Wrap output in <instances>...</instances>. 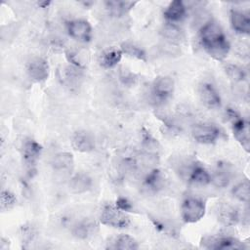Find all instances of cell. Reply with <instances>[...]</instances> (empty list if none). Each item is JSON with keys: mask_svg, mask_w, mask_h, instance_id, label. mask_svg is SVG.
I'll return each instance as SVG.
<instances>
[{"mask_svg": "<svg viewBox=\"0 0 250 250\" xmlns=\"http://www.w3.org/2000/svg\"><path fill=\"white\" fill-rule=\"evenodd\" d=\"M164 176L162 172L157 168H151L144 178V187L152 192L160 190L164 187Z\"/></svg>", "mask_w": 250, "mask_h": 250, "instance_id": "23", "label": "cell"}, {"mask_svg": "<svg viewBox=\"0 0 250 250\" xmlns=\"http://www.w3.org/2000/svg\"><path fill=\"white\" fill-rule=\"evenodd\" d=\"M52 169L59 175H65L71 173L74 167L73 155L68 151H61L56 153L51 161Z\"/></svg>", "mask_w": 250, "mask_h": 250, "instance_id": "13", "label": "cell"}, {"mask_svg": "<svg viewBox=\"0 0 250 250\" xmlns=\"http://www.w3.org/2000/svg\"><path fill=\"white\" fill-rule=\"evenodd\" d=\"M198 95L201 103L209 109L218 108L221 106L222 100L217 88L209 82H203L199 85Z\"/></svg>", "mask_w": 250, "mask_h": 250, "instance_id": "10", "label": "cell"}, {"mask_svg": "<svg viewBox=\"0 0 250 250\" xmlns=\"http://www.w3.org/2000/svg\"><path fill=\"white\" fill-rule=\"evenodd\" d=\"M175 90V81L171 76L160 75L155 77L152 82V95L155 100L165 102L172 97Z\"/></svg>", "mask_w": 250, "mask_h": 250, "instance_id": "6", "label": "cell"}, {"mask_svg": "<svg viewBox=\"0 0 250 250\" xmlns=\"http://www.w3.org/2000/svg\"><path fill=\"white\" fill-rule=\"evenodd\" d=\"M187 181L196 186H207L211 184V174L201 164L193 162L188 174Z\"/></svg>", "mask_w": 250, "mask_h": 250, "instance_id": "20", "label": "cell"}, {"mask_svg": "<svg viewBox=\"0 0 250 250\" xmlns=\"http://www.w3.org/2000/svg\"><path fill=\"white\" fill-rule=\"evenodd\" d=\"M71 146L78 152H91L96 147V142L94 136L85 130H79L73 133L71 136Z\"/></svg>", "mask_w": 250, "mask_h": 250, "instance_id": "12", "label": "cell"}, {"mask_svg": "<svg viewBox=\"0 0 250 250\" xmlns=\"http://www.w3.org/2000/svg\"><path fill=\"white\" fill-rule=\"evenodd\" d=\"M204 50L208 53L210 57H212L216 61H223L227 58L229 50L230 44L228 41L226 36H223L205 46H203Z\"/></svg>", "mask_w": 250, "mask_h": 250, "instance_id": "16", "label": "cell"}, {"mask_svg": "<svg viewBox=\"0 0 250 250\" xmlns=\"http://www.w3.org/2000/svg\"><path fill=\"white\" fill-rule=\"evenodd\" d=\"M100 230V224L94 219L85 218L77 222L72 228V235L80 240H86L95 236Z\"/></svg>", "mask_w": 250, "mask_h": 250, "instance_id": "11", "label": "cell"}, {"mask_svg": "<svg viewBox=\"0 0 250 250\" xmlns=\"http://www.w3.org/2000/svg\"><path fill=\"white\" fill-rule=\"evenodd\" d=\"M229 20L230 25L236 33L248 34L250 32V18L248 14L239 10H231Z\"/></svg>", "mask_w": 250, "mask_h": 250, "instance_id": "21", "label": "cell"}, {"mask_svg": "<svg viewBox=\"0 0 250 250\" xmlns=\"http://www.w3.org/2000/svg\"><path fill=\"white\" fill-rule=\"evenodd\" d=\"M160 33L165 40L174 44L181 43L185 39L184 30L177 23L166 22L162 26Z\"/></svg>", "mask_w": 250, "mask_h": 250, "instance_id": "24", "label": "cell"}, {"mask_svg": "<svg viewBox=\"0 0 250 250\" xmlns=\"http://www.w3.org/2000/svg\"><path fill=\"white\" fill-rule=\"evenodd\" d=\"M69 190L74 194H82L90 191L93 188V179L84 172L74 174L69 180Z\"/></svg>", "mask_w": 250, "mask_h": 250, "instance_id": "15", "label": "cell"}, {"mask_svg": "<svg viewBox=\"0 0 250 250\" xmlns=\"http://www.w3.org/2000/svg\"><path fill=\"white\" fill-rule=\"evenodd\" d=\"M42 146L32 139H27L23 142L21 147V155L25 166L29 170H33L41 156Z\"/></svg>", "mask_w": 250, "mask_h": 250, "instance_id": "9", "label": "cell"}, {"mask_svg": "<svg viewBox=\"0 0 250 250\" xmlns=\"http://www.w3.org/2000/svg\"><path fill=\"white\" fill-rule=\"evenodd\" d=\"M206 212L205 201L199 197L188 196L181 205V216L185 223L193 224L200 221Z\"/></svg>", "mask_w": 250, "mask_h": 250, "instance_id": "1", "label": "cell"}, {"mask_svg": "<svg viewBox=\"0 0 250 250\" xmlns=\"http://www.w3.org/2000/svg\"><path fill=\"white\" fill-rule=\"evenodd\" d=\"M120 50L122 51L123 54L127 55L128 57L134 58L136 60L142 61V62H146V51L140 47L139 45L132 43V42H123L120 46Z\"/></svg>", "mask_w": 250, "mask_h": 250, "instance_id": "27", "label": "cell"}, {"mask_svg": "<svg viewBox=\"0 0 250 250\" xmlns=\"http://www.w3.org/2000/svg\"><path fill=\"white\" fill-rule=\"evenodd\" d=\"M163 16L167 22L178 23L187 17V6L183 1L174 0L169 3L163 12Z\"/></svg>", "mask_w": 250, "mask_h": 250, "instance_id": "17", "label": "cell"}, {"mask_svg": "<svg viewBox=\"0 0 250 250\" xmlns=\"http://www.w3.org/2000/svg\"><path fill=\"white\" fill-rule=\"evenodd\" d=\"M231 194L238 201L248 203L250 197V185L249 181L246 179L234 185L231 188Z\"/></svg>", "mask_w": 250, "mask_h": 250, "instance_id": "28", "label": "cell"}, {"mask_svg": "<svg viewBox=\"0 0 250 250\" xmlns=\"http://www.w3.org/2000/svg\"><path fill=\"white\" fill-rule=\"evenodd\" d=\"M231 129L236 141L248 152L250 147L249 123L240 116L235 121L231 122Z\"/></svg>", "mask_w": 250, "mask_h": 250, "instance_id": "14", "label": "cell"}, {"mask_svg": "<svg viewBox=\"0 0 250 250\" xmlns=\"http://www.w3.org/2000/svg\"><path fill=\"white\" fill-rule=\"evenodd\" d=\"M191 136L193 140L199 144L212 145L220 139L221 131L214 124L199 123L192 127Z\"/></svg>", "mask_w": 250, "mask_h": 250, "instance_id": "3", "label": "cell"}, {"mask_svg": "<svg viewBox=\"0 0 250 250\" xmlns=\"http://www.w3.org/2000/svg\"><path fill=\"white\" fill-rule=\"evenodd\" d=\"M17 203L16 195L8 189H3L0 195V207L2 211H8Z\"/></svg>", "mask_w": 250, "mask_h": 250, "instance_id": "32", "label": "cell"}, {"mask_svg": "<svg viewBox=\"0 0 250 250\" xmlns=\"http://www.w3.org/2000/svg\"><path fill=\"white\" fill-rule=\"evenodd\" d=\"M231 179V172L227 163H218L213 174H211V184L216 188H227Z\"/></svg>", "mask_w": 250, "mask_h": 250, "instance_id": "22", "label": "cell"}, {"mask_svg": "<svg viewBox=\"0 0 250 250\" xmlns=\"http://www.w3.org/2000/svg\"><path fill=\"white\" fill-rule=\"evenodd\" d=\"M65 56H66L67 61L73 66L81 68V69L84 67L85 62H86V55L85 54H83L77 50H74V51L69 50L65 53Z\"/></svg>", "mask_w": 250, "mask_h": 250, "instance_id": "31", "label": "cell"}, {"mask_svg": "<svg viewBox=\"0 0 250 250\" xmlns=\"http://www.w3.org/2000/svg\"><path fill=\"white\" fill-rule=\"evenodd\" d=\"M100 223L115 229H125L130 225V219L115 204H104L100 213Z\"/></svg>", "mask_w": 250, "mask_h": 250, "instance_id": "2", "label": "cell"}, {"mask_svg": "<svg viewBox=\"0 0 250 250\" xmlns=\"http://www.w3.org/2000/svg\"><path fill=\"white\" fill-rule=\"evenodd\" d=\"M223 36H225V34L221 26L213 21L204 22L199 30V37L202 46H205Z\"/></svg>", "mask_w": 250, "mask_h": 250, "instance_id": "18", "label": "cell"}, {"mask_svg": "<svg viewBox=\"0 0 250 250\" xmlns=\"http://www.w3.org/2000/svg\"><path fill=\"white\" fill-rule=\"evenodd\" d=\"M217 219L225 227H233L239 222V212L234 206L222 203L217 211Z\"/></svg>", "mask_w": 250, "mask_h": 250, "instance_id": "19", "label": "cell"}, {"mask_svg": "<svg viewBox=\"0 0 250 250\" xmlns=\"http://www.w3.org/2000/svg\"><path fill=\"white\" fill-rule=\"evenodd\" d=\"M34 234V230L33 228L31 226H22L21 228V236H22V240H31Z\"/></svg>", "mask_w": 250, "mask_h": 250, "instance_id": "34", "label": "cell"}, {"mask_svg": "<svg viewBox=\"0 0 250 250\" xmlns=\"http://www.w3.org/2000/svg\"><path fill=\"white\" fill-rule=\"evenodd\" d=\"M141 152L150 158L158 160L161 145L158 140L145 127L141 130Z\"/></svg>", "mask_w": 250, "mask_h": 250, "instance_id": "8", "label": "cell"}, {"mask_svg": "<svg viewBox=\"0 0 250 250\" xmlns=\"http://www.w3.org/2000/svg\"><path fill=\"white\" fill-rule=\"evenodd\" d=\"M136 4L137 2H132V1L113 0V1H106L105 8L107 9L110 15L114 17H122L128 14Z\"/></svg>", "mask_w": 250, "mask_h": 250, "instance_id": "25", "label": "cell"}, {"mask_svg": "<svg viewBox=\"0 0 250 250\" xmlns=\"http://www.w3.org/2000/svg\"><path fill=\"white\" fill-rule=\"evenodd\" d=\"M115 206L118 208V209H120V210H122V211H124V212H132V210H133V208H134V206H133V203L128 199V198H126V197H123V196H120V197H118L117 199H116V201H115Z\"/></svg>", "mask_w": 250, "mask_h": 250, "instance_id": "33", "label": "cell"}, {"mask_svg": "<svg viewBox=\"0 0 250 250\" xmlns=\"http://www.w3.org/2000/svg\"><path fill=\"white\" fill-rule=\"evenodd\" d=\"M66 31L72 39L82 43L91 41L93 35V29L90 22L83 19H75L67 21Z\"/></svg>", "mask_w": 250, "mask_h": 250, "instance_id": "5", "label": "cell"}, {"mask_svg": "<svg viewBox=\"0 0 250 250\" xmlns=\"http://www.w3.org/2000/svg\"><path fill=\"white\" fill-rule=\"evenodd\" d=\"M112 248L120 250H136L139 248V243L129 234H120L114 239Z\"/></svg>", "mask_w": 250, "mask_h": 250, "instance_id": "29", "label": "cell"}, {"mask_svg": "<svg viewBox=\"0 0 250 250\" xmlns=\"http://www.w3.org/2000/svg\"><path fill=\"white\" fill-rule=\"evenodd\" d=\"M28 77L34 82H44L50 75V66L48 62L40 57L32 58L26 65Z\"/></svg>", "mask_w": 250, "mask_h": 250, "instance_id": "7", "label": "cell"}, {"mask_svg": "<svg viewBox=\"0 0 250 250\" xmlns=\"http://www.w3.org/2000/svg\"><path fill=\"white\" fill-rule=\"evenodd\" d=\"M201 246L205 249L219 250H234L243 248L242 242L232 236L228 235L205 236L201 241Z\"/></svg>", "mask_w": 250, "mask_h": 250, "instance_id": "4", "label": "cell"}, {"mask_svg": "<svg viewBox=\"0 0 250 250\" xmlns=\"http://www.w3.org/2000/svg\"><path fill=\"white\" fill-rule=\"evenodd\" d=\"M225 71L227 73V75L229 76V78L233 81V82H242L245 80L246 78V72L244 71V69L237 65V64H232V63H229L225 66Z\"/></svg>", "mask_w": 250, "mask_h": 250, "instance_id": "30", "label": "cell"}, {"mask_svg": "<svg viewBox=\"0 0 250 250\" xmlns=\"http://www.w3.org/2000/svg\"><path fill=\"white\" fill-rule=\"evenodd\" d=\"M122 51L120 49L111 48L104 51L100 57V64L104 68L114 67L122 59Z\"/></svg>", "mask_w": 250, "mask_h": 250, "instance_id": "26", "label": "cell"}]
</instances>
